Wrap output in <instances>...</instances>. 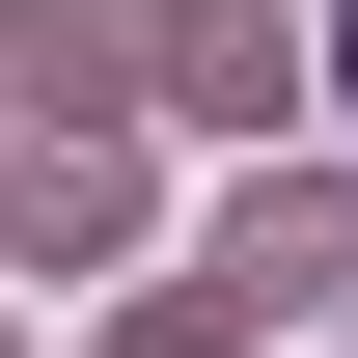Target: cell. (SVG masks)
Segmentation results:
<instances>
[{"label":"cell","mask_w":358,"mask_h":358,"mask_svg":"<svg viewBox=\"0 0 358 358\" xmlns=\"http://www.w3.org/2000/svg\"><path fill=\"white\" fill-rule=\"evenodd\" d=\"M303 303H358V221L331 193H248L221 221V331H303Z\"/></svg>","instance_id":"obj_1"},{"label":"cell","mask_w":358,"mask_h":358,"mask_svg":"<svg viewBox=\"0 0 358 358\" xmlns=\"http://www.w3.org/2000/svg\"><path fill=\"white\" fill-rule=\"evenodd\" d=\"M138 55H166V0H0V83L28 110H110Z\"/></svg>","instance_id":"obj_2"},{"label":"cell","mask_w":358,"mask_h":358,"mask_svg":"<svg viewBox=\"0 0 358 358\" xmlns=\"http://www.w3.org/2000/svg\"><path fill=\"white\" fill-rule=\"evenodd\" d=\"M138 83H193V110H275V83H303V28H275V0H166V55H138Z\"/></svg>","instance_id":"obj_3"},{"label":"cell","mask_w":358,"mask_h":358,"mask_svg":"<svg viewBox=\"0 0 358 358\" xmlns=\"http://www.w3.org/2000/svg\"><path fill=\"white\" fill-rule=\"evenodd\" d=\"M110 221H138V193H110V138H55V166H0V248H28V275H55V248H110Z\"/></svg>","instance_id":"obj_4"},{"label":"cell","mask_w":358,"mask_h":358,"mask_svg":"<svg viewBox=\"0 0 358 358\" xmlns=\"http://www.w3.org/2000/svg\"><path fill=\"white\" fill-rule=\"evenodd\" d=\"M303 55H358V0H331V28H303Z\"/></svg>","instance_id":"obj_5"}]
</instances>
